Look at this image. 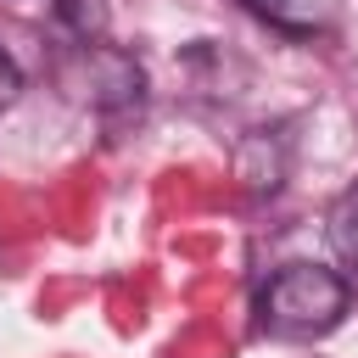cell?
Listing matches in <instances>:
<instances>
[{
	"instance_id": "1",
	"label": "cell",
	"mask_w": 358,
	"mask_h": 358,
	"mask_svg": "<svg viewBox=\"0 0 358 358\" xmlns=\"http://www.w3.org/2000/svg\"><path fill=\"white\" fill-rule=\"evenodd\" d=\"M352 302V285L336 274V268H319V263H285L268 274V285L257 291V324L268 336H285V341H308V336H324L341 324Z\"/></svg>"
},
{
	"instance_id": "2",
	"label": "cell",
	"mask_w": 358,
	"mask_h": 358,
	"mask_svg": "<svg viewBox=\"0 0 358 358\" xmlns=\"http://www.w3.org/2000/svg\"><path fill=\"white\" fill-rule=\"evenodd\" d=\"M140 67L123 56V50H106V45H78V56H73V67H67V90L78 95V101H90V106H101V112H112V106H134L140 101Z\"/></svg>"
},
{
	"instance_id": "3",
	"label": "cell",
	"mask_w": 358,
	"mask_h": 358,
	"mask_svg": "<svg viewBox=\"0 0 358 358\" xmlns=\"http://www.w3.org/2000/svg\"><path fill=\"white\" fill-rule=\"evenodd\" d=\"M330 246L347 268H358V185L330 207Z\"/></svg>"
},
{
	"instance_id": "4",
	"label": "cell",
	"mask_w": 358,
	"mask_h": 358,
	"mask_svg": "<svg viewBox=\"0 0 358 358\" xmlns=\"http://www.w3.org/2000/svg\"><path fill=\"white\" fill-rule=\"evenodd\" d=\"M257 17H268V22H285V28H313V22H324L330 17V6L336 0H246Z\"/></svg>"
},
{
	"instance_id": "5",
	"label": "cell",
	"mask_w": 358,
	"mask_h": 358,
	"mask_svg": "<svg viewBox=\"0 0 358 358\" xmlns=\"http://www.w3.org/2000/svg\"><path fill=\"white\" fill-rule=\"evenodd\" d=\"M56 11H62V22H67L84 45H95V39L106 34V0H56Z\"/></svg>"
},
{
	"instance_id": "6",
	"label": "cell",
	"mask_w": 358,
	"mask_h": 358,
	"mask_svg": "<svg viewBox=\"0 0 358 358\" xmlns=\"http://www.w3.org/2000/svg\"><path fill=\"white\" fill-rule=\"evenodd\" d=\"M17 90H22V73H17V62H11L6 50H0V112H6L11 101H17Z\"/></svg>"
}]
</instances>
